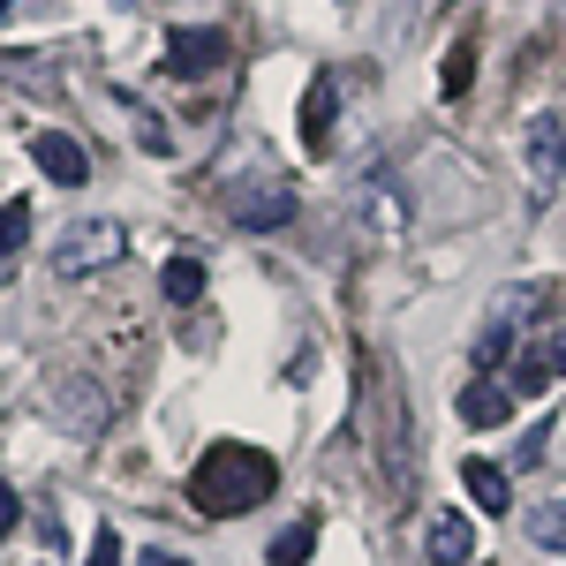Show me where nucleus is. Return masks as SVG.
<instances>
[{"mask_svg":"<svg viewBox=\"0 0 566 566\" xmlns=\"http://www.w3.org/2000/svg\"><path fill=\"white\" fill-rule=\"evenodd\" d=\"M355 431L370 438V461H378V476H386L392 506H408V491H416V446H408V400L392 386V370L378 355H363V392H355Z\"/></svg>","mask_w":566,"mask_h":566,"instance_id":"1","label":"nucleus"},{"mask_svg":"<svg viewBox=\"0 0 566 566\" xmlns=\"http://www.w3.org/2000/svg\"><path fill=\"white\" fill-rule=\"evenodd\" d=\"M272 483H280V461H272L264 446L219 438V446H205V461L189 469V506H197V514H219V522H234V514H250V506L272 499Z\"/></svg>","mask_w":566,"mask_h":566,"instance_id":"2","label":"nucleus"},{"mask_svg":"<svg viewBox=\"0 0 566 566\" xmlns=\"http://www.w3.org/2000/svg\"><path fill=\"white\" fill-rule=\"evenodd\" d=\"M129 258V234L122 219H69L61 242H53V272L61 280H84V272H106V264Z\"/></svg>","mask_w":566,"mask_h":566,"instance_id":"3","label":"nucleus"},{"mask_svg":"<svg viewBox=\"0 0 566 566\" xmlns=\"http://www.w3.org/2000/svg\"><path fill=\"white\" fill-rule=\"evenodd\" d=\"M45 416H53L61 431H76V438H98L106 423H114V400H106V386H98V378L61 370V378L45 386Z\"/></svg>","mask_w":566,"mask_h":566,"instance_id":"4","label":"nucleus"},{"mask_svg":"<svg viewBox=\"0 0 566 566\" xmlns=\"http://www.w3.org/2000/svg\"><path fill=\"white\" fill-rule=\"evenodd\" d=\"M227 219H234V227H250V234L287 227V219H295V181H280V175L234 181V189H227Z\"/></svg>","mask_w":566,"mask_h":566,"instance_id":"5","label":"nucleus"},{"mask_svg":"<svg viewBox=\"0 0 566 566\" xmlns=\"http://www.w3.org/2000/svg\"><path fill=\"white\" fill-rule=\"evenodd\" d=\"M522 167H528V189H559V175H566V122L559 114H528L522 122Z\"/></svg>","mask_w":566,"mask_h":566,"instance_id":"6","label":"nucleus"},{"mask_svg":"<svg viewBox=\"0 0 566 566\" xmlns=\"http://www.w3.org/2000/svg\"><path fill=\"white\" fill-rule=\"evenodd\" d=\"M355 219H363L370 234L400 242V234H408V197H400V181L392 175H363L355 181Z\"/></svg>","mask_w":566,"mask_h":566,"instance_id":"7","label":"nucleus"},{"mask_svg":"<svg viewBox=\"0 0 566 566\" xmlns=\"http://www.w3.org/2000/svg\"><path fill=\"white\" fill-rule=\"evenodd\" d=\"M31 159H39V175L61 181V189H84V181H91V151L76 144V136H61V129L31 136Z\"/></svg>","mask_w":566,"mask_h":566,"instance_id":"8","label":"nucleus"},{"mask_svg":"<svg viewBox=\"0 0 566 566\" xmlns=\"http://www.w3.org/2000/svg\"><path fill=\"white\" fill-rule=\"evenodd\" d=\"M483 317H491V325H506V333L544 325V317H552V287H544V280H514V287H499V295H491Z\"/></svg>","mask_w":566,"mask_h":566,"instance_id":"9","label":"nucleus"},{"mask_svg":"<svg viewBox=\"0 0 566 566\" xmlns=\"http://www.w3.org/2000/svg\"><path fill=\"white\" fill-rule=\"evenodd\" d=\"M423 552H431L438 566H469V559H476V528H469V514L446 506V514L431 522V536H423Z\"/></svg>","mask_w":566,"mask_h":566,"instance_id":"10","label":"nucleus"},{"mask_svg":"<svg viewBox=\"0 0 566 566\" xmlns=\"http://www.w3.org/2000/svg\"><path fill=\"white\" fill-rule=\"evenodd\" d=\"M514 416V392L499 386V378H476V386H461V423H476V431H499Z\"/></svg>","mask_w":566,"mask_h":566,"instance_id":"11","label":"nucleus"},{"mask_svg":"<svg viewBox=\"0 0 566 566\" xmlns=\"http://www.w3.org/2000/svg\"><path fill=\"white\" fill-rule=\"evenodd\" d=\"M461 483H469V499H476L483 514L514 506V469H499V461H461Z\"/></svg>","mask_w":566,"mask_h":566,"instance_id":"12","label":"nucleus"},{"mask_svg":"<svg viewBox=\"0 0 566 566\" xmlns=\"http://www.w3.org/2000/svg\"><path fill=\"white\" fill-rule=\"evenodd\" d=\"M333 114H340V91H333V76H310V91H303V144L317 151V159H325Z\"/></svg>","mask_w":566,"mask_h":566,"instance_id":"13","label":"nucleus"},{"mask_svg":"<svg viewBox=\"0 0 566 566\" xmlns=\"http://www.w3.org/2000/svg\"><path fill=\"white\" fill-rule=\"evenodd\" d=\"M219 31H175V76H205V69H219Z\"/></svg>","mask_w":566,"mask_h":566,"instance_id":"14","label":"nucleus"},{"mask_svg":"<svg viewBox=\"0 0 566 566\" xmlns=\"http://www.w3.org/2000/svg\"><path fill=\"white\" fill-rule=\"evenodd\" d=\"M159 295H167V303H197V295H205V264H197V258H167Z\"/></svg>","mask_w":566,"mask_h":566,"instance_id":"15","label":"nucleus"},{"mask_svg":"<svg viewBox=\"0 0 566 566\" xmlns=\"http://www.w3.org/2000/svg\"><path fill=\"white\" fill-rule=\"evenodd\" d=\"M528 544L566 552V499H552V506H528Z\"/></svg>","mask_w":566,"mask_h":566,"instance_id":"16","label":"nucleus"},{"mask_svg":"<svg viewBox=\"0 0 566 566\" xmlns=\"http://www.w3.org/2000/svg\"><path fill=\"white\" fill-rule=\"evenodd\" d=\"M310 552H317V528H310V522H295V528L272 536V566H303Z\"/></svg>","mask_w":566,"mask_h":566,"instance_id":"17","label":"nucleus"},{"mask_svg":"<svg viewBox=\"0 0 566 566\" xmlns=\"http://www.w3.org/2000/svg\"><path fill=\"white\" fill-rule=\"evenodd\" d=\"M514 400H536V392H552V355H522V363H514Z\"/></svg>","mask_w":566,"mask_h":566,"instance_id":"18","label":"nucleus"},{"mask_svg":"<svg viewBox=\"0 0 566 566\" xmlns=\"http://www.w3.org/2000/svg\"><path fill=\"white\" fill-rule=\"evenodd\" d=\"M31 242V205H0V264Z\"/></svg>","mask_w":566,"mask_h":566,"instance_id":"19","label":"nucleus"},{"mask_svg":"<svg viewBox=\"0 0 566 566\" xmlns=\"http://www.w3.org/2000/svg\"><path fill=\"white\" fill-rule=\"evenodd\" d=\"M506 348H514V333L483 317V333H476V370H499V363H506Z\"/></svg>","mask_w":566,"mask_h":566,"instance_id":"20","label":"nucleus"},{"mask_svg":"<svg viewBox=\"0 0 566 566\" xmlns=\"http://www.w3.org/2000/svg\"><path fill=\"white\" fill-rule=\"evenodd\" d=\"M469 76H476V45L461 39L453 53H446V98H461V91H469Z\"/></svg>","mask_w":566,"mask_h":566,"instance_id":"21","label":"nucleus"},{"mask_svg":"<svg viewBox=\"0 0 566 566\" xmlns=\"http://www.w3.org/2000/svg\"><path fill=\"white\" fill-rule=\"evenodd\" d=\"M84 566H122V536H114V522L91 528V559Z\"/></svg>","mask_w":566,"mask_h":566,"instance_id":"22","label":"nucleus"},{"mask_svg":"<svg viewBox=\"0 0 566 566\" xmlns=\"http://www.w3.org/2000/svg\"><path fill=\"white\" fill-rule=\"evenodd\" d=\"M136 136H144V151H175V144H167V122H159V114H136Z\"/></svg>","mask_w":566,"mask_h":566,"instance_id":"23","label":"nucleus"},{"mask_svg":"<svg viewBox=\"0 0 566 566\" xmlns=\"http://www.w3.org/2000/svg\"><path fill=\"white\" fill-rule=\"evenodd\" d=\"M15 522H23V499H15V483H0V536H15Z\"/></svg>","mask_w":566,"mask_h":566,"instance_id":"24","label":"nucleus"},{"mask_svg":"<svg viewBox=\"0 0 566 566\" xmlns=\"http://www.w3.org/2000/svg\"><path fill=\"white\" fill-rule=\"evenodd\" d=\"M536 461H544V431H528V438H522V453H514V469H536Z\"/></svg>","mask_w":566,"mask_h":566,"instance_id":"25","label":"nucleus"},{"mask_svg":"<svg viewBox=\"0 0 566 566\" xmlns=\"http://www.w3.org/2000/svg\"><path fill=\"white\" fill-rule=\"evenodd\" d=\"M144 566H189L181 552H144Z\"/></svg>","mask_w":566,"mask_h":566,"instance_id":"26","label":"nucleus"},{"mask_svg":"<svg viewBox=\"0 0 566 566\" xmlns=\"http://www.w3.org/2000/svg\"><path fill=\"white\" fill-rule=\"evenodd\" d=\"M39 8H53V0H8V15H39Z\"/></svg>","mask_w":566,"mask_h":566,"instance_id":"27","label":"nucleus"},{"mask_svg":"<svg viewBox=\"0 0 566 566\" xmlns=\"http://www.w3.org/2000/svg\"><path fill=\"white\" fill-rule=\"evenodd\" d=\"M552 370H559V378H566V333H559V340H552Z\"/></svg>","mask_w":566,"mask_h":566,"instance_id":"28","label":"nucleus"}]
</instances>
